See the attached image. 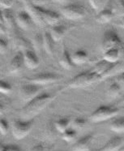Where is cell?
I'll return each mask as SVG.
<instances>
[{
	"label": "cell",
	"instance_id": "obj_1",
	"mask_svg": "<svg viewBox=\"0 0 124 151\" xmlns=\"http://www.w3.org/2000/svg\"><path fill=\"white\" fill-rule=\"evenodd\" d=\"M55 95L48 93H41L38 95L25 103L23 107L17 110L22 119H33L36 115L43 111L50 102H52Z\"/></svg>",
	"mask_w": 124,
	"mask_h": 151
},
{
	"label": "cell",
	"instance_id": "obj_2",
	"mask_svg": "<svg viewBox=\"0 0 124 151\" xmlns=\"http://www.w3.org/2000/svg\"><path fill=\"white\" fill-rule=\"evenodd\" d=\"M101 81H102L101 76L89 70L75 76L67 82V87L72 89H85Z\"/></svg>",
	"mask_w": 124,
	"mask_h": 151
},
{
	"label": "cell",
	"instance_id": "obj_3",
	"mask_svg": "<svg viewBox=\"0 0 124 151\" xmlns=\"http://www.w3.org/2000/svg\"><path fill=\"white\" fill-rule=\"evenodd\" d=\"M119 113V109L110 106L102 105L98 106L89 116V119L92 123H101L106 121L108 119L115 118Z\"/></svg>",
	"mask_w": 124,
	"mask_h": 151
},
{
	"label": "cell",
	"instance_id": "obj_4",
	"mask_svg": "<svg viewBox=\"0 0 124 151\" xmlns=\"http://www.w3.org/2000/svg\"><path fill=\"white\" fill-rule=\"evenodd\" d=\"M62 76L52 73V72H42L33 76H26L24 77L23 80L25 82L33 83L38 86H46L49 84H54L62 80Z\"/></svg>",
	"mask_w": 124,
	"mask_h": 151
},
{
	"label": "cell",
	"instance_id": "obj_5",
	"mask_svg": "<svg viewBox=\"0 0 124 151\" xmlns=\"http://www.w3.org/2000/svg\"><path fill=\"white\" fill-rule=\"evenodd\" d=\"M60 12L62 17L67 20H78L85 17L87 15V9L81 4L73 3L61 7Z\"/></svg>",
	"mask_w": 124,
	"mask_h": 151
},
{
	"label": "cell",
	"instance_id": "obj_6",
	"mask_svg": "<svg viewBox=\"0 0 124 151\" xmlns=\"http://www.w3.org/2000/svg\"><path fill=\"white\" fill-rule=\"evenodd\" d=\"M33 119H14L11 124V132L13 137L17 140H21L28 135L32 130Z\"/></svg>",
	"mask_w": 124,
	"mask_h": 151
},
{
	"label": "cell",
	"instance_id": "obj_7",
	"mask_svg": "<svg viewBox=\"0 0 124 151\" xmlns=\"http://www.w3.org/2000/svg\"><path fill=\"white\" fill-rule=\"evenodd\" d=\"M122 41L114 30L108 29L105 32L101 42V48L103 52L113 48H122Z\"/></svg>",
	"mask_w": 124,
	"mask_h": 151
},
{
	"label": "cell",
	"instance_id": "obj_8",
	"mask_svg": "<svg viewBox=\"0 0 124 151\" xmlns=\"http://www.w3.org/2000/svg\"><path fill=\"white\" fill-rule=\"evenodd\" d=\"M41 91V86L35 85L33 83L26 82L20 87L19 89V95L22 101L27 103L35 97L38 95Z\"/></svg>",
	"mask_w": 124,
	"mask_h": 151
},
{
	"label": "cell",
	"instance_id": "obj_9",
	"mask_svg": "<svg viewBox=\"0 0 124 151\" xmlns=\"http://www.w3.org/2000/svg\"><path fill=\"white\" fill-rule=\"evenodd\" d=\"M0 23H3L7 27L8 32L11 33L12 32H16V28L17 26L16 17H14L13 13L11 12L10 9H4L2 11Z\"/></svg>",
	"mask_w": 124,
	"mask_h": 151
},
{
	"label": "cell",
	"instance_id": "obj_10",
	"mask_svg": "<svg viewBox=\"0 0 124 151\" xmlns=\"http://www.w3.org/2000/svg\"><path fill=\"white\" fill-rule=\"evenodd\" d=\"M93 134L89 133L80 138L75 144L72 145V151H92L91 147L93 141Z\"/></svg>",
	"mask_w": 124,
	"mask_h": 151
},
{
	"label": "cell",
	"instance_id": "obj_11",
	"mask_svg": "<svg viewBox=\"0 0 124 151\" xmlns=\"http://www.w3.org/2000/svg\"><path fill=\"white\" fill-rule=\"evenodd\" d=\"M16 21L17 26L22 30L27 31L32 27L33 20L30 14L25 11H20L18 12L16 16Z\"/></svg>",
	"mask_w": 124,
	"mask_h": 151
},
{
	"label": "cell",
	"instance_id": "obj_12",
	"mask_svg": "<svg viewBox=\"0 0 124 151\" xmlns=\"http://www.w3.org/2000/svg\"><path fill=\"white\" fill-rule=\"evenodd\" d=\"M24 65V52L23 51H17L12 59H11L8 70L11 74H17L22 70L23 66Z\"/></svg>",
	"mask_w": 124,
	"mask_h": 151
},
{
	"label": "cell",
	"instance_id": "obj_13",
	"mask_svg": "<svg viewBox=\"0 0 124 151\" xmlns=\"http://www.w3.org/2000/svg\"><path fill=\"white\" fill-rule=\"evenodd\" d=\"M23 52L24 66L29 69L37 68L40 64V60L37 54L32 49L26 50Z\"/></svg>",
	"mask_w": 124,
	"mask_h": 151
},
{
	"label": "cell",
	"instance_id": "obj_14",
	"mask_svg": "<svg viewBox=\"0 0 124 151\" xmlns=\"http://www.w3.org/2000/svg\"><path fill=\"white\" fill-rule=\"evenodd\" d=\"M12 38V44L14 48L16 49L18 51H24L26 50H29L32 48V44L24 38L22 35H20L17 32H14L11 35Z\"/></svg>",
	"mask_w": 124,
	"mask_h": 151
},
{
	"label": "cell",
	"instance_id": "obj_15",
	"mask_svg": "<svg viewBox=\"0 0 124 151\" xmlns=\"http://www.w3.org/2000/svg\"><path fill=\"white\" fill-rule=\"evenodd\" d=\"M123 138L119 136H114L106 142L104 146L98 150L92 151H119L121 148L123 147Z\"/></svg>",
	"mask_w": 124,
	"mask_h": 151
},
{
	"label": "cell",
	"instance_id": "obj_16",
	"mask_svg": "<svg viewBox=\"0 0 124 151\" xmlns=\"http://www.w3.org/2000/svg\"><path fill=\"white\" fill-rule=\"evenodd\" d=\"M124 72V60H119L116 63H112V65L108 70L107 72L105 73L104 75L101 76V81H104L110 77H114L120 75Z\"/></svg>",
	"mask_w": 124,
	"mask_h": 151
},
{
	"label": "cell",
	"instance_id": "obj_17",
	"mask_svg": "<svg viewBox=\"0 0 124 151\" xmlns=\"http://www.w3.org/2000/svg\"><path fill=\"white\" fill-rule=\"evenodd\" d=\"M42 17L44 21L46 24H49L50 26H54L56 24H59V21L61 20V16L58 12L53 10H48L42 7Z\"/></svg>",
	"mask_w": 124,
	"mask_h": 151
},
{
	"label": "cell",
	"instance_id": "obj_18",
	"mask_svg": "<svg viewBox=\"0 0 124 151\" xmlns=\"http://www.w3.org/2000/svg\"><path fill=\"white\" fill-rule=\"evenodd\" d=\"M68 28L63 25V24H56L54 26H51L49 33L52 37V38L54 40V42H59L64 37L66 33H67Z\"/></svg>",
	"mask_w": 124,
	"mask_h": 151
},
{
	"label": "cell",
	"instance_id": "obj_19",
	"mask_svg": "<svg viewBox=\"0 0 124 151\" xmlns=\"http://www.w3.org/2000/svg\"><path fill=\"white\" fill-rule=\"evenodd\" d=\"M114 15L115 13L113 8L105 7L101 12H97V15L96 17V21L99 24H106L114 18Z\"/></svg>",
	"mask_w": 124,
	"mask_h": 151
},
{
	"label": "cell",
	"instance_id": "obj_20",
	"mask_svg": "<svg viewBox=\"0 0 124 151\" xmlns=\"http://www.w3.org/2000/svg\"><path fill=\"white\" fill-rule=\"evenodd\" d=\"M54 42L49 32L43 33V49L50 56L54 55Z\"/></svg>",
	"mask_w": 124,
	"mask_h": 151
},
{
	"label": "cell",
	"instance_id": "obj_21",
	"mask_svg": "<svg viewBox=\"0 0 124 151\" xmlns=\"http://www.w3.org/2000/svg\"><path fill=\"white\" fill-rule=\"evenodd\" d=\"M122 48H113L103 52V59L110 63H116L121 60Z\"/></svg>",
	"mask_w": 124,
	"mask_h": 151
},
{
	"label": "cell",
	"instance_id": "obj_22",
	"mask_svg": "<svg viewBox=\"0 0 124 151\" xmlns=\"http://www.w3.org/2000/svg\"><path fill=\"white\" fill-rule=\"evenodd\" d=\"M59 63L63 68L67 69V70H72L75 66L72 61V55L70 54L68 50L63 49L61 57L59 59Z\"/></svg>",
	"mask_w": 124,
	"mask_h": 151
},
{
	"label": "cell",
	"instance_id": "obj_23",
	"mask_svg": "<svg viewBox=\"0 0 124 151\" xmlns=\"http://www.w3.org/2000/svg\"><path fill=\"white\" fill-rule=\"evenodd\" d=\"M112 63H110L108 62V61H106V60H105V59H101L100 61H98V62L92 68L90 71H92V72H94L96 74H97L98 76H100L101 77V76L104 75L105 73L110 69V68L111 65H112Z\"/></svg>",
	"mask_w": 124,
	"mask_h": 151
},
{
	"label": "cell",
	"instance_id": "obj_24",
	"mask_svg": "<svg viewBox=\"0 0 124 151\" xmlns=\"http://www.w3.org/2000/svg\"><path fill=\"white\" fill-rule=\"evenodd\" d=\"M72 61L74 63V64L76 65H82L88 60V53L85 51V50H77L76 51L72 54Z\"/></svg>",
	"mask_w": 124,
	"mask_h": 151
},
{
	"label": "cell",
	"instance_id": "obj_25",
	"mask_svg": "<svg viewBox=\"0 0 124 151\" xmlns=\"http://www.w3.org/2000/svg\"><path fill=\"white\" fill-rule=\"evenodd\" d=\"M54 123L56 129L61 134H62L72 126V119H70L69 118H60Z\"/></svg>",
	"mask_w": 124,
	"mask_h": 151
},
{
	"label": "cell",
	"instance_id": "obj_26",
	"mask_svg": "<svg viewBox=\"0 0 124 151\" xmlns=\"http://www.w3.org/2000/svg\"><path fill=\"white\" fill-rule=\"evenodd\" d=\"M110 128L112 131L116 132V133L124 132V116L114 118L111 121Z\"/></svg>",
	"mask_w": 124,
	"mask_h": 151
},
{
	"label": "cell",
	"instance_id": "obj_27",
	"mask_svg": "<svg viewBox=\"0 0 124 151\" xmlns=\"http://www.w3.org/2000/svg\"><path fill=\"white\" fill-rule=\"evenodd\" d=\"M32 47L37 54H41L43 49V34L37 33L32 39Z\"/></svg>",
	"mask_w": 124,
	"mask_h": 151
},
{
	"label": "cell",
	"instance_id": "obj_28",
	"mask_svg": "<svg viewBox=\"0 0 124 151\" xmlns=\"http://www.w3.org/2000/svg\"><path fill=\"white\" fill-rule=\"evenodd\" d=\"M45 137L46 139L48 140H54L57 137H58V133H59L58 130L56 129L55 126H54V123H49L46 125V128H45Z\"/></svg>",
	"mask_w": 124,
	"mask_h": 151
},
{
	"label": "cell",
	"instance_id": "obj_29",
	"mask_svg": "<svg viewBox=\"0 0 124 151\" xmlns=\"http://www.w3.org/2000/svg\"><path fill=\"white\" fill-rule=\"evenodd\" d=\"M123 89L121 88V86L117 84L116 82H114L109 86L107 89V95L110 99H114L119 95L122 92Z\"/></svg>",
	"mask_w": 124,
	"mask_h": 151
},
{
	"label": "cell",
	"instance_id": "obj_30",
	"mask_svg": "<svg viewBox=\"0 0 124 151\" xmlns=\"http://www.w3.org/2000/svg\"><path fill=\"white\" fill-rule=\"evenodd\" d=\"M77 137V130L73 128H69L62 134V138L66 142H72Z\"/></svg>",
	"mask_w": 124,
	"mask_h": 151
},
{
	"label": "cell",
	"instance_id": "obj_31",
	"mask_svg": "<svg viewBox=\"0 0 124 151\" xmlns=\"http://www.w3.org/2000/svg\"><path fill=\"white\" fill-rule=\"evenodd\" d=\"M91 7L94 9L97 12H101L104 9L105 5L107 4L108 0H88Z\"/></svg>",
	"mask_w": 124,
	"mask_h": 151
},
{
	"label": "cell",
	"instance_id": "obj_32",
	"mask_svg": "<svg viewBox=\"0 0 124 151\" xmlns=\"http://www.w3.org/2000/svg\"><path fill=\"white\" fill-rule=\"evenodd\" d=\"M114 13L119 17H124V0H115L114 7L113 8Z\"/></svg>",
	"mask_w": 124,
	"mask_h": 151
},
{
	"label": "cell",
	"instance_id": "obj_33",
	"mask_svg": "<svg viewBox=\"0 0 124 151\" xmlns=\"http://www.w3.org/2000/svg\"><path fill=\"white\" fill-rule=\"evenodd\" d=\"M12 90V86L7 81L2 80L0 82V92L2 94H8Z\"/></svg>",
	"mask_w": 124,
	"mask_h": 151
},
{
	"label": "cell",
	"instance_id": "obj_34",
	"mask_svg": "<svg viewBox=\"0 0 124 151\" xmlns=\"http://www.w3.org/2000/svg\"><path fill=\"white\" fill-rule=\"evenodd\" d=\"M86 124V120L82 118H75L72 120V127L75 129H81Z\"/></svg>",
	"mask_w": 124,
	"mask_h": 151
},
{
	"label": "cell",
	"instance_id": "obj_35",
	"mask_svg": "<svg viewBox=\"0 0 124 151\" xmlns=\"http://www.w3.org/2000/svg\"><path fill=\"white\" fill-rule=\"evenodd\" d=\"M9 129H10V125L8 124L7 119H1V122H0V132H1V134L7 135Z\"/></svg>",
	"mask_w": 124,
	"mask_h": 151
},
{
	"label": "cell",
	"instance_id": "obj_36",
	"mask_svg": "<svg viewBox=\"0 0 124 151\" xmlns=\"http://www.w3.org/2000/svg\"><path fill=\"white\" fill-rule=\"evenodd\" d=\"M0 151H22V150L16 145H2Z\"/></svg>",
	"mask_w": 124,
	"mask_h": 151
},
{
	"label": "cell",
	"instance_id": "obj_37",
	"mask_svg": "<svg viewBox=\"0 0 124 151\" xmlns=\"http://www.w3.org/2000/svg\"><path fill=\"white\" fill-rule=\"evenodd\" d=\"M15 0H0L1 7L4 9H10L13 6Z\"/></svg>",
	"mask_w": 124,
	"mask_h": 151
},
{
	"label": "cell",
	"instance_id": "obj_38",
	"mask_svg": "<svg viewBox=\"0 0 124 151\" xmlns=\"http://www.w3.org/2000/svg\"><path fill=\"white\" fill-rule=\"evenodd\" d=\"M114 82H116L121 86V88L123 89H124V72L122 73L120 75L117 76H114Z\"/></svg>",
	"mask_w": 124,
	"mask_h": 151
},
{
	"label": "cell",
	"instance_id": "obj_39",
	"mask_svg": "<svg viewBox=\"0 0 124 151\" xmlns=\"http://www.w3.org/2000/svg\"><path fill=\"white\" fill-rule=\"evenodd\" d=\"M7 49H8V45H7V42L4 39L0 40V53L1 55H4L7 51Z\"/></svg>",
	"mask_w": 124,
	"mask_h": 151
},
{
	"label": "cell",
	"instance_id": "obj_40",
	"mask_svg": "<svg viewBox=\"0 0 124 151\" xmlns=\"http://www.w3.org/2000/svg\"><path fill=\"white\" fill-rule=\"evenodd\" d=\"M47 0H29V2L31 4H33L35 6L37 7H43L44 4H46Z\"/></svg>",
	"mask_w": 124,
	"mask_h": 151
},
{
	"label": "cell",
	"instance_id": "obj_41",
	"mask_svg": "<svg viewBox=\"0 0 124 151\" xmlns=\"http://www.w3.org/2000/svg\"><path fill=\"white\" fill-rule=\"evenodd\" d=\"M52 1L54 2V3H57V4H62L63 6H66V5L75 3V0H52Z\"/></svg>",
	"mask_w": 124,
	"mask_h": 151
},
{
	"label": "cell",
	"instance_id": "obj_42",
	"mask_svg": "<svg viewBox=\"0 0 124 151\" xmlns=\"http://www.w3.org/2000/svg\"><path fill=\"white\" fill-rule=\"evenodd\" d=\"M30 151H45V149L43 147L42 145H34Z\"/></svg>",
	"mask_w": 124,
	"mask_h": 151
},
{
	"label": "cell",
	"instance_id": "obj_43",
	"mask_svg": "<svg viewBox=\"0 0 124 151\" xmlns=\"http://www.w3.org/2000/svg\"><path fill=\"white\" fill-rule=\"evenodd\" d=\"M118 26H120L121 28H123L124 29V17H121V19L118 21Z\"/></svg>",
	"mask_w": 124,
	"mask_h": 151
},
{
	"label": "cell",
	"instance_id": "obj_44",
	"mask_svg": "<svg viewBox=\"0 0 124 151\" xmlns=\"http://www.w3.org/2000/svg\"><path fill=\"white\" fill-rule=\"evenodd\" d=\"M119 151H124V145H123V147L121 148L120 150H119Z\"/></svg>",
	"mask_w": 124,
	"mask_h": 151
},
{
	"label": "cell",
	"instance_id": "obj_45",
	"mask_svg": "<svg viewBox=\"0 0 124 151\" xmlns=\"http://www.w3.org/2000/svg\"><path fill=\"white\" fill-rule=\"evenodd\" d=\"M121 102H122V103H124V96L123 97V99H122V100H121Z\"/></svg>",
	"mask_w": 124,
	"mask_h": 151
}]
</instances>
